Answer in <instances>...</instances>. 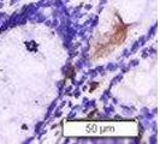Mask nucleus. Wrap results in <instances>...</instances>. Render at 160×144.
<instances>
[{"mask_svg": "<svg viewBox=\"0 0 160 144\" xmlns=\"http://www.w3.org/2000/svg\"><path fill=\"white\" fill-rule=\"evenodd\" d=\"M126 37V26L124 24H118L116 28V32L113 34V36L111 39V43L115 45H121L122 42H124V40Z\"/></svg>", "mask_w": 160, "mask_h": 144, "instance_id": "obj_1", "label": "nucleus"}]
</instances>
